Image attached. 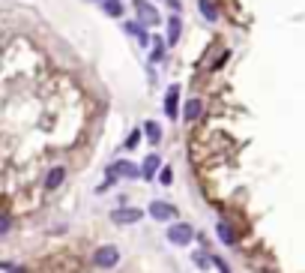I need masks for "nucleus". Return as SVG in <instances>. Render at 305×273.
I'll list each match as a JSON object with an SVG mask.
<instances>
[{
    "label": "nucleus",
    "instance_id": "obj_1",
    "mask_svg": "<svg viewBox=\"0 0 305 273\" xmlns=\"http://www.w3.org/2000/svg\"><path fill=\"white\" fill-rule=\"evenodd\" d=\"M93 264L102 267V270L117 267V264H120V249H117V246H99V249L93 252Z\"/></svg>",
    "mask_w": 305,
    "mask_h": 273
},
{
    "label": "nucleus",
    "instance_id": "obj_2",
    "mask_svg": "<svg viewBox=\"0 0 305 273\" xmlns=\"http://www.w3.org/2000/svg\"><path fill=\"white\" fill-rule=\"evenodd\" d=\"M192 225H186V222H177V225H171L168 228V240L174 243V246H189L192 243Z\"/></svg>",
    "mask_w": 305,
    "mask_h": 273
},
{
    "label": "nucleus",
    "instance_id": "obj_3",
    "mask_svg": "<svg viewBox=\"0 0 305 273\" xmlns=\"http://www.w3.org/2000/svg\"><path fill=\"white\" fill-rule=\"evenodd\" d=\"M141 216H144V210H135V207H120V210L111 213V219L117 225H132V222H138Z\"/></svg>",
    "mask_w": 305,
    "mask_h": 273
},
{
    "label": "nucleus",
    "instance_id": "obj_4",
    "mask_svg": "<svg viewBox=\"0 0 305 273\" xmlns=\"http://www.w3.org/2000/svg\"><path fill=\"white\" fill-rule=\"evenodd\" d=\"M150 216L159 219V222H168V219L177 216V207H171V204H165V201H153L150 204Z\"/></svg>",
    "mask_w": 305,
    "mask_h": 273
},
{
    "label": "nucleus",
    "instance_id": "obj_5",
    "mask_svg": "<svg viewBox=\"0 0 305 273\" xmlns=\"http://www.w3.org/2000/svg\"><path fill=\"white\" fill-rule=\"evenodd\" d=\"M63 180H66V165H54V168H48V174H45V189H48V192L57 189Z\"/></svg>",
    "mask_w": 305,
    "mask_h": 273
},
{
    "label": "nucleus",
    "instance_id": "obj_6",
    "mask_svg": "<svg viewBox=\"0 0 305 273\" xmlns=\"http://www.w3.org/2000/svg\"><path fill=\"white\" fill-rule=\"evenodd\" d=\"M117 174H123V177H141V171H138L132 162H117V165L108 168V180H114Z\"/></svg>",
    "mask_w": 305,
    "mask_h": 273
},
{
    "label": "nucleus",
    "instance_id": "obj_7",
    "mask_svg": "<svg viewBox=\"0 0 305 273\" xmlns=\"http://www.w3.org/2000/svg\"><path fill=\"white\" fill-rule=\"evenodd\" d=\"M135 9H138V15H141V18L147 21V24H159V21H161V18H159V12L147 3V0H135Z\"/></svg>",
    "mask_w": 305,
    "mask_h": 273
},
{
    "label": "nucleus",
    "instance_id": "obj_8",
    "mask_svg": "<svg viewBox=\"0 0 305 273\" xmlns=\"http://www.w3.org/2000/svg\"><path fill=\"white\" fill-rule=\"evenodd\" d=\"M126 30H129V33H135V36L141 39V48H147V45H150V33L141 27V21H126Z\"/></svg>",
    "mask_w": 305,
    "mask_h": 273
},
{
    "label": "nucleus",
    "instance_id": "obj_9",
    "mask_svg": "<svg viewBox=\"0 0 305 273\" xmlns=\"http://www.w3.org/2000/svg\"><path fill=\"white\" fill-rule=\"evenodd\" d=\"M197 6H201V15H204L207 21H212V24L219 21V9L212 6V0H197Z\"/></svg>",
    "mask_w": 305,
    "mask_h": 273
},
{
    "label": "nucleus",
    "instance_id": "obj_10",
    "mask_svg": "<svg viewBox=\"0 0 305 273\" xmlns=\"http://www.w3.org/2000/svg\"><path fill=\"white\" fill-rule=\"evenodd\" d=\"M215 231H219L222 243H227V246H233V243H237V234H233V228H230L227 222H219V225H215Z\"/></svg>",
    "mask_w": 305,
    "mask_h": 273
},
{
    "label": "nucleus",
    "instance_id": "obj_11",
    "mask_svg": "<svg viewBox=\"0 0 305 273\" xmlns=\"http://www.w3.org/2000/svg\"><path fill=\"white\" fill-rule=\"evenodd\" d=\"M179 30H183V21H179L177 15H174V18L168 21V45H177V39H179Z\"/></svg>",
    "mask_w": 305,
    "mask_h": 273
},
{
    "label": "nucleus",
    "instance_id": "obj_12",
    "mask_svg": "<svg viewBox=\"0 0 305 273\" xmlns=\"http://www.w3.org/2000/svg\"><path fill=\"white\" fill-rule=\"evenodd\" d=\"M177 93H179V87L174 84V87L168 90V99H165V111H168V117H177Z\"/></svg>",
    "mask_w": 305,
    "mask_h": 273
},
{
    "label": "nucleus",
    "instance_id": "obj_13",
    "mask_svg": "<svg viewBox=\"0 0 305 273\" xmlns=\"http://www.w3.org/2000/svg\"><path fill=\"white\" fill-rule=\"evenodd\" d=\"M144 132H147L150 144H159V138H161V129H159V123H156V120H147V123H144Z\"/></svg>",
    "mask_w": 305,
    "mask_h": 273
},
{
    "label": "nucleus",
    "instance_id": "obj_14",
    "mask_svg": "<svg viewBox=\"0 0 305 273\" xmlns=\"http://www.w3.org/2000/svg\"><path fill=\"white\" fill-rule=\"evenodd\" d=\"M197 117H201V102H197V99H192L189 105H186V120L192 123V120H197Z\"/></svg>",
    "mask_w": 305,
    "mask_h": 273
},
{
    "label": "nucleus",
    "instance_id": "obj_15",
    "mask_svg": "<svg viewBox=\"0 0 305 273\" xmlns=\"http://www.w3.org/2000/svg\"><path fill=\"white\" fill-rule=\"evenodd\" d=\"M156 168H159V156H156V153H150L147 162H144V177H153V174H156Z\"/></svg>",
    "mask_w": 305,
    "mask_h": 273
},
{
    "label": "nucleus",
    "instance_id": "obj_16",
    "mask_svg": "<svg viewBox=\"0 0 305 273\" xmlns=\"http://www.w3.org/2000/svg\"><path fill=\"white\" fill-rule=\"evenodd\" d=\"M105 12L117 18V15H123V3H120V0H105Z\"/></svg>",
    "mask_w": 305,
    "mask_h": 273
},
{
    "label": "nucleus",
    "instance_id": "obj_17",
    "mask_svg": "<svg viewBox=\"0 0 305 273\" xmlns=\"http://www.w3.org/2000/svg\"><path fill=\"white\" fill-rule=\"evenodd\" d=\"M161 57H165V42L153 39V60H161Z\"/></svg>",
    "mask_w": 305,
    "mask_h": 273
},
{
    "label": "nucleus",
    "instance_id": "obj_18",
    "mask_svg": "<svg viewBox=\"0 0 305 273\" xmlns=\"http://www.w3.org/2000/svg\"><path fill=\"white\" fill-rule=\"evenodd\" d=\"M159 180H161V183L168 186V183L174 180V171H171V168H161V171H159Z\"/></svg>",
    "mask_w": 305,
    "mask_h": 273
},
{
    "label": "nucleus",
    "instance_id": "obj_19",
    "mask_svg": "<svg viewBox=\"0 0 305 273\" xmlns=\"http://www.w3.org/2000/svg\"><path fill=\"white\" fill-rule=\"evenodd\" d=\"M138 141H141V132H132L129 141H126V147H138Z\"/></svg>",
    "mask_w": 305,
    "mask_h": 273
},
{
    "label": "nucleus",
    "instance_id": "obj_20",
    "mask_svg": "<svg viewBox=\"0 0 305 273\" xmlns=\"http://www.w3.org/2000/svg\"><path fill=\"white\" fill-rule=\"evenodd\" d=\"M212 264H215V267H219V270H222V273H230V270H227V264H225V261H222V258H215V255H212Z\"/></svg>",
    "mask_w": 305,
    "mask_h": 273
},
{
    "label": "nucleus",
    "instance_id": "obj_21",
    "mask_svg": "<svg viewBox=\"0 0 305 273\" xmlns=\"http://www.w3.org/2000/svg\"><path fill=\"white\" fill-rule=\"evenodd\" d=\"M12 273H24V270H12Z\"/></svg>",
    "mask_w": 305,
    "mask_h": 273
}]
</instances>
